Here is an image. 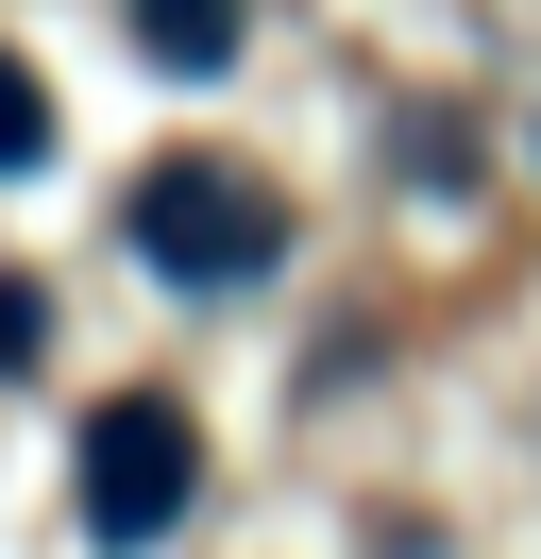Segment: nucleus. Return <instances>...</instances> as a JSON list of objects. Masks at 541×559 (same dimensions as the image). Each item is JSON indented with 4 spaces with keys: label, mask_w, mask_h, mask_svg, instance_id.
<instances>
[{
    "label": "nucleus",
    "mask_w": 541,
    "mask_h": 559,
    "mask_svg": "<svg viewBox=\"0 0 541 559\" xmlns=\"http://www.w3.org/2000/svg\"><path fill=\"white\" fill-rule=\"evenodd\" d=\"M135 254H153L169 288H254L270 254H288V204H270V170H237V153H169V170H135Z\"/></svg>",
    "instance_id": "1"
},
{
    "label": "nucleus",
    "mask_w": 541,
    "mask_h": 559,
    "mask_svg": "<svg viewBox=\"0 0 541 559\" xmlns=\"http://www.w3.org/2000/svg\"><path fill=\"white\" fill-rule=\"evenodd\" d=\"M0 170H51V85L0 51Z\"/></svg>",
    "instance_id": "4"
},
{
    "label": "nucleus",
    "mask_w": 541,
    "mask_h": 559,
    "mask_svg": "<svg viewBox=\"0 0 541 559\" xmlns=\"http://www.w3.org/2000/svg\"><path fill=\"white\" fill-rule=\"evenodd\" d=\"M525 153H541V136H525Z\"/></svg>",
    "instance_id": "5"
},
{
    "label": "nucleus",
    "mask_w": 541,
    "mask_h": 559,
    "mask_svg": "<svg viewBox=\"0 0 541 559\" xmlns=\"http://www.w3.org/2000/svg\"><path fill=\"white\" fill-rule=\"evenodd\" d=\"M135 51L187 69V85H220V69H237V0H135Z\"/></svg>",
    "instance_id": "3"
},
{
    "label": "nucleus",
    "mask_w": 541,
    "mask_h": 559,
    "mask_svg": "<svg viewBox=\"0 0 541 559\" xmlns=\"http://www.w3.org/2000/svg\"><path fill=\"white\" fill-rule=\"evenodd\" d=\"M187 475H203L187 407H101L85 424V543H169L187 525Z\"/></svg>",
    "instance_id": "2"
}]
</instances>
